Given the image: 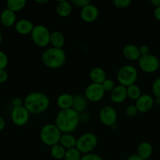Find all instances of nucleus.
<instances>
[{
  "label": "nucleus",
  "mask_w": 160,
  "mask_h": 160,
  "mask_svg": "<svg viewBox=\"0 0 160 160\" xmlns=\"http://www.w3.org/2000/svg\"><path fill=\"white\" fill-rule=\"evenodd\" d=\"M77 139L72 134H63L60 138L59 144L62 145L66 150L76 147Z\"/></svg>",
  "instance_id": "obj_24"
},
{
  "label": "nucleus",
  "mask_w": 160,
  "mask_h": 160,
  "mask_svg": "<svg viewBox=\"0 0 160 160\" xmlns=\"http://www.w3.org/2000/svg\"><path fill=\"white\" fill-rule=\"evenodd\" d=\"M97 138L93 133H86L77 138L76 147L75 148L83 154L92 153L94 148L97 147Z\"/></svg>",
  "instance_id": "obj_6"
},
{
  "label": "nucleus",
  "mask_w": 160,
  "mask_h": 160,
  "mask_svg": "<svg viewBox=\"0 0 160 160\" xmlns=\"http://www.w3.org/2000/svg\"><path fill=\"white\" fill-rule=\"evenodd\" d=\"M81 158L82 154L76 148H73L66 150L64 160H80Z\"/></svg>",
  "instance_id": "obj_28"
},
{
  "label": "nucleus",
  "mask_w": 160,
  "mask_h": 160,
  "mask_svg": "<svg viewBox=\"0 0 160 160\" xmlns=\"http://www.w3.org/2000/svg\"><path fill=\"white\" fill-rule=\"evenodd\" d=\"M11 120L18 127L24 126L29 120L30 112L24 106L14 107L11 112Z\"/></svg>",
  "instance_id": "obj_10"
},
{
  "label": "nucleus",
  "mask_w": 160,
  "mask_h": 160,
  "mask_svg": "<svg viewBox=\"0 0 160 160\" xmlns=\"http://www.w3.org/2000/svg\"><path fill=\"white\" fill-rule=\"evenodd\" d=\"M5 126H6V122H5V120L1 117V116H0V131H2L3 129H4Z\"/></svg>",
  "instance_id": "obj_42"
},
{
  "label": "nucleus",
  "mask_w": 160,
  "mask_h": 160,
  "mask_svg": "<svg viewBox=\"0 0 160 160\" xmlns=\"http://www.w3.org/2000/svg\"><path fill=\"white\" fill-rule=\"evenodd\" d=\"M155 105L154 98L148 94H143L138 99L136 100V106L138 112H147L153 108Z\"/></svg>",
  "instance_id": "obj_12"
},
{
  "label": "nucleus",
  "mask_w": 160,
  "mask_h": 160,
  "mask_svg": "<svg viewBox=\"0 0 160 160\" xmlns=\"http://www.w3.org/2000/svg\"><path fill=\"white\" fill-rule=\"evenodd\" d=\"M89 78L92 83L101 84L107 79L106 72L101 67H94L89 72Z\"/></svg>",
  "instance_id": "obj_19"
},
{
  "label": "nucleus",
  "mask_w": 160,
  "mask_h": 160,
  "mask_svg": "<svg viewBox=\"0 0 160 160\" xmlns=\"http://www.w3.org/2000/svg\"><path fill=\"white\" fill-rule=\"evenodd\" d=\"M42 61L44 65L50 69H58L62 67L66 61L65 52L63 48H49L42 55Z\"/></svg>",
  "instance_id": "obj_3"
},
{
  "label": "nucleus",
  "mask_w": 160,
  "mask_h": 160,
  "mask_svg": "<svg viewBox=\"0 0 160 160\" xmlns=\"http://www.w3.org/2000/svg\"><path fill=\"white\" fill-rule=\"evenodd\" d=\"M80 160H104L99 155L94 154V153H89L84 156H82Z\"/></svg>",
  "instance_id": "obj_34"
},
{
  "label": "nucleus",
  "mask_w": 160,
  "mask_h": 160,
  "mask_svg": "<svg viewBox=\"0 0 160 160\" xmlns=\"http://www.w3.org/2000/svg\"><path fill=\"white\" fill-rule=\"evenodd\" d=\"M50 34L51 32L46 27L39 24L34 27L31 33V37L33 42L37 46L44 48L50 44Z\"/></svg>",
  "instance_id": "obj_7"
},
{
  "label": "nucleus",
  "mask_w": 160,
  "mask_h": 160,
  "mask_svg": "<svg viewBox=\"0 0 160 160\" xmlns=\"http://www.w3.org/2000/svg\"><path fill=\"white\" fill-rule=\"evenodd\" d=\"M152 90L155 98H160V78H156L154 81L152 86Z\"/></svg>",
  "instance_id": "obj_29"
},
{
  "label": "nucleus",
  "mask_w": 160,
  "mask_h": 160,
  "mask_svg": "<svg viewBox=\"0 0 160 160\" xmlns=\"http://www.w3.org/2000/svg\"><path fill=\"white\" fill-rule=\"evenodd\" d=\"M62 133L55 123H47L40 130L39 138L43 144L47 146H53L59 143Z\"/></svg>",
  "instance_id": "obj_4"
},
{
  "label": "nucleus",
  "mask_w": 160,
  "mask_h": 160,
  "mask_svg": "<svg viewBox=\"0 0 160 160\" xmlns=\"http://www.w3.org/2000/svg\"><path fill=\"white\" fill-rule=\"evenodd\" d=\"M72 4H74V6H75L76 7L83 9L87 5L90 4V1H89V0H73Z\"/></svg>",
  "instance_id": "obj_35"
},
{
  "label": "nucleus",
  "mask_w": 160,
  "mask_h": 160,
  "mask_svg": "<svg viewBox=\"0 0 160 160\" xmlns=\"http://www.w3.org/2000/svg\"><path fill=\"white\" fill-rule=\"evenodd\" d=\"M12 105L14 107H19V106H23V101L20 98H18V97H16V98H13L12 100Z\"/></svg>",
  "instance_id": "obj_37"
},
{
  "label": "nucleus",
  "mask_w": 160,
  "mask_h": 160,
  "mask_svg": "<svg viewBox=\"0 0 160 160\" xmlns=\"http://www.w3.org/2000/svg\"><path fill=\"white\" fill-rule=\"evenodd\" d=\"M50 104L49 97L42 92H31L24 100V106L30 113L32 114H39L45 112Z\"/></svg>",
  "instance_id": "obj_2"
},
{
  "label": "nucleus",
  "mask_w": 160,
  "mask_h": 160,
  "mask_svg": "<svg viewBox=\"0 0 160 160\" xmlns=\"http://www.w3.org/2000/svg\"><path fill=\"white\" fill-rule=\"evenodd\" d=\"M17 21V16L15 12L9 10L7 8L4 9L0 14V22L4 27L10 28V27L14 26Z\"/></svg>",
  "instance_id": "obj_17"
},
{
  "label": "nucleus",
  "mask_w": 160,
  "mask_h": 160,
  "mask_svg": "<svg viewBox=\"0 0 160 160\" xmlns=\"http://www.w3.org/2000/svg\"><path fill=\"white\" fill-rule=\"evenodd\" d=\"M151 3H152L154 6H155V8L160 7V0H152V1H151Z\"/></svg>",
  "instance_id": "obj_43"
},
{
  "label": "nucleus",
  "mask_w": 160,
  "mask_h": 160,
  "mask_svg": "<svg viewBox=\"0 0 160 160\" xmlns=\"http://www.w3.org/2000/svg\"><path fill=\"white\" fill-rule=\"evenodd\" d=\"M126 160H144V159H141L137 154H133L129 156V157L126 159Z\"/></svg>",
  "instance_id": "obj_41"
},
{
  "label": "nucleus",
  "mask_w": 160,
  "mask_h": 160,
  "mask_svg": "<svg viewBox=\"0 0 160 160\" xmlns=\"http://www.w3.org/2000/svg\"><path fill=\"white\" fill-rule=\"evenodd\" d=\"M139 49L141 56H146V55L150 54V49L147 45H141Z\"/></svg>",
  "instance_id": "obj_38"
},
{
  "label": "nucleus",
  "mask_w": 160,
  "mask_h": 160,
  "mask_svg": "<svg viewBox=\"0 0 160 160\" xmlns=\"http://www.w3.org/2000/svg\"><path fill=\"white\" fill-rule=\"evenodd\" d=\"M65 152L66 149L62 146V145H60L59 143L52 146L51 150H50L51 156L53 159L56 160L64 159V156H65Z\"/></svg>",
  "instance_id": "obj_26"
},
{
  "label": "nucleus",
  "mask_w": 160,
  "mask_h": 160,
  "mask_svg": "<svg viewBox=\"0 0 160 160\" xmlns=\"http://www.w3.org/2000/svg\"><path fill=\"white\" fill-rule=\"evenodd\" d=\"M26 5L25 0H8L6 2V7L8 9L13 11L16 13L18 11L24 9Z\"/></svg>",
  "instance_id": "obj_25"
},
{
  "label": "nucleus",
  "mask_w": 160,
  "mask_h": 160,
  "mask_svg": "<svg viewBox=\"0 0 160 160\" xmlns=\"http://www.w3.org/2000/svg\"><path fill=\"white\" fill-rule=\"evenodd\" d=\"M127 90V98H130L132 100H136L140 98L142 94H141V88L136 84H132L126 88Z\"/></svg>",
  "instance_id": "obj_27"
},
{
  "label": "nucleus",
  "mask_w": 160,
  "mask_h": 160,
  "mask_svg": "<svg viewBox=\"0 0 160 160\" xmlns=\"http://www.w3.org/2000/svg\"><path fill=\"white\" fill-rule=\"evenodd\" d=\"M116 78L120 85L127 88L134 84L137 80V70L132 65H125L118 70Z\"/></svg>",
  "instance_id": "obj_5"
},
{
  "label": "nucleus",
  "mask_w": 160,
  "mask_h": 160,
  "mask_svg": "<svg viewBox=\"0 0 160 160\" xmlns=\"http://www.w3.org/2000/svg\"><path fill=\"white\" fill-rule=\"evenodd\" d=\"M130 4H131L130 0H115L114 1L115 6L119 9H125L129 7Z\"/></svg>",
  "instance_id": "obj_32"
},
{
  "label": "nucleus",
  "mask_w": 160,
  "mask_h": 160,
  "mask_svg": "<svg viewBox=\"0 0 160 160\" xmlns=\"http://www.w3.org/2000/svg\"><path fill=\"white\" fill-rule=\"evenodd\" d=\"M110 98H111V101L114 103H116V104L123 102L127 98L126 88L120 85V84L115 86L111 92Z\"/></svg>",
  "instance_id": "obj_14"
},
{
  "label": "nucleus",
  "mask_w": 160,
  "mask_h": 160,
  "mask_svg": "<svg viewBox=\"0 0 160 160\" xmlns=\"http://www.w3.org/2000/svg\"><path fill=\"white\" fill-rule=\"evenodd\" d=\"M37 3H39V4H45V3H48L49 1L48 0H42V1H41V0H37V1H35Z\"/></svg>",
  "instance_id": "obj_44"
},
{
  "label": "nucleus",
  "mask_w": 160,
  "mask_h": 160,
  "mask_svg": "<svg viewBox=\"0 0 160 160\" xmlns=\"http://www.w3.org/2000/svg\"><path fill=\"white\" fill-rule=\"evenodd\" d=\"M153 153V147L151 143L143 142L139 144L137 147V155L144 160L148 159Z\"/></svg>",
  "instance_id": "obj_21"
},
{
  "label": "nucleus",
  "mask_w": 160,
  "mask_h": 160,
  "mask_svg": "<svg viewBox=\"0 0 160 160\" xmlns=\"http://www.w3.org/2000/svg\"><path fill=\"white\" fill-rule=\"evenodd\" d=\"M14 27H15L16 31L18 34L27 35V34H31L35 26L32 22L30 21L28 19H20L17 20Z\"/></svg>",
  "instance_id": "obj_15"
},
{
  "label": "nucleus",
  "mask_w": 160,
  "mask_h": 160,
  "mask_svg": "<svg viewBox=\"0 0 160 160\" xmlns=\"http://www.w3.org/2000/svg\"><path fill=\"white\" fill-rule=\"evenodd\" d=\"M104 93L105 92L102 88L101 84L91 83L86 87L85 90V97L88 101L97 102L103 98Z\"/></svg>",
  "instance_id": "obj_11"
},
{
  "label": "nucleus",
  "mask_w": 160,
  "mask_h": 160,
  "mask_svg": "<svg viewBox=\"0 0 160 160\" xmlns=\"http://www.w3.org/2000/svg\"><path fill=\"white\" fill-rule=\"evenodd\" d=\"M8 79V73L6 70H0V84L5 83Z\"/></svg>",
  "instance_id": "obj_36"
},
{
  "label": "nucleus",
  "mask_w": 160,
  "mask_h": 160,
  "mask_svg": "<svg viewBox=\"0 0 160 160\" xmlns=\"http://www.w3.org/2000/svg\"><path fill=\"white\" fill-rule=\"evenodd\" d=\"M79 113L73 109H62L55 118V125L63 134H72L79 124Z\"/></svg>",
  "instance_id": "obj_1"
},
{
  "label": "nucleus",
  "mask_w": 160,
  "mask_h": 160,
  "mask_svg": "<svg viewBox=\"0 0 160 160\" xmlns=\"http://www.w3.org/2000/svg\"><path fill=\"white\" fill-rule=\"evenodd\" d=\"M88 106V100L83 95H77L74 96L73 100V105H72V108L75 112L81 114L84 112Z\"/></svg>",
  "instance_id": "obj_20"
},
{
  "label": "nucleus",
  "mask_w": 160,
  "mask_h": 160,
  "mask_svg": "<svg viewBox=\"0 0 160 160\" xmlns=\"http://www.w3.org/2000/svg\"><path fill=\"white\" fill-rule=\"evenodd\" d=\"M9 62L8 56L4 52L0 50V70H5Z\"/></svg>",
  "instance_id": "obj_31"
},
{
  "label": "nucleus",
  "mask_w": 160,
  "mask_h": 160,
  "mask_svg": "<svg viewBox=\"0 0 160 160\" xmlns=\"http://www.w3.org/2000/svg\"><path fill=\"white\" fill-rule=\"evenodd\" d=\"M99 17V9L95 5L89 4L81 9L80 17L86 23H92L95 21Z\"/></svg>",
  "instance_id": "obj_13"
},
{
  "label": "nucleus",
  "mask_w": 160,
  "mask_h": 160,
  "mask_svg": "<svg viewBox=\"0 0 160 160\" xmlns=\"http://www.w3.org/2000/svg\"><path fill=\"white\" fill-rule=\"evenodd\" d=\"M101 86L104 90V92H111L113 88L115 87L114 81L111 79H108V78L102 83Z\"/></svg>",
  "instance_id": "obj_30"
},
{
  "label": "nucleus",
  "mask_w": 160,
  "mask_h": 160,
  "mask_svg": "<svg viewBox=\"0 0 160 160\" xmlns=\"http://www.w3.org/2000/svg\"><path fill=\"white\" fill-rule=\"evenodd\" d=\"M138 66L144 73H152L159 69L160 62L158 58L155 55L148 54L141 56V58L138 59Z\"/></svg>",
  "instance_id": "obj_8"
},
{
  "label": "nucleus",
  "mask_w": 160,
  "mask_h": 160,
  "mask_svg": "<svg viewBox=\"0 0 160 160\" xmlns=\"http://www.w3.org/2000/svg\"><path fill=\"white\" fill-rule=\"evenodd\" d=\"M154 17L157 20L160 21V7H156L154 10Z\"/></svg>",
  "instance_id": "obj_40"
},
{
  "label": "nucleus",
  "mask_w": 160,
  "mask_h": 160,
  "mask_svg": "<svg viewBox=\"0 0 160 160\" xmlns=\"http://www.w3.org/2000/svg\"><path fill=\"white\" fill-rule=\"evenodd\" d=\"M2 41H3V36H2V34L0 33V45L2 43Z\"/></svg>",
  "instance_id": "obj_46"
},
{
  "label": "nucleus",
  "mask_w": 160,
  "mask_h": 160,
  "mask_svg": "<svg viewBox=\"0 0 160 160\" xmlns=\"http://www.w3.org/2000/svg\"><path fill=\"white\" fill-rule=\"evenodd\" d=\"M117 118L116 110L110 106H104L99 112V119L104 126L111 128L113 125H115Z\"/></svg>",
  "instance_id": "obj_9"
},
{
  "label": "nucleus",
  "mask_w": 160,
  "mask_h": 160,
  "mask_svg": "<svg viewBox=\"0 0 160 160\" xmlns=\"http://www.w3.org/2000/svg\"><path fill=\"white\" fill-rule=\"evenodd\" d=\"M74 96L70 93H63L58 96L56 99V105L58 107L62 109H72L73 105Z\"/></svg>",
  "instance_id": "obj_18"
},
{
  "label": "nucleus",
  "mask_w": 160,
  "mask_h": 160,
  "mask_svg": "<svg viewBox=\"0 0 160 160\" xmlns=\"http://www.w3.org/2000/svg\"><path fill=\"white\" fill-rule=\"evenodd\" d=\"M79 119H80V121L86 122L90 119V117H89V114L86 113V112H83V113L79 114Z\"/></svg>",
  "instance_id": "obj_39"
},
{
  "label": "nucleus",
  "mask_w": 160,
  "mask_h": 160,
  "mask_svg": "<svg viewBox=\"0 0 160 160\" xmlns=\"http://www.w3.org/2000/svg\"><path fill=\"white\" fill-rule=\"evenodd\" d=\"M154 102H155V104L160 105V98H154Z\"/></svg>",
  "instance_id": "obj_45"
},
{
  "label": "nucleus",
  "mask_w": 160,
  "mask_h": 160,
  "mask_svg": "<svg viewBox=\"0 0 160 160\" xmlns=\"http://www.w3.org/2000/svg\"><path fill=\"white\" fill-rule=\"evenodd\" d=\"M64 43H65V38L64 36L61 31H55L51 32L50 34V44L53 48H63Z\"/></svg>",
  "instance_id": "obj_22"
},
{
  "label": "nucleus",
  "mask_w": 160,
  "mask_h": 160,
  "mask_svg": "<svg viewBox=\"0 0 160 160\" xmlns=\"http://www.w3.org/2000/svg\"><path fill=\"white\" fill-rule=\"evenodd\" d=\"M122 54L124 57L130 61H136L141 58L139 47L133 44H128L122 49Z\"/></svg>",
  "instance_id": "obj_16"
},
{
  "label": "nucleus",
  "mask_w": 160,
  "mask_h": 160,
  "mask_svg": "<svg viewBox=\"0 0 160 160\" xmlns=\"http://www.w3.org/2000/svg\"><path fill=\"white\" fill-rule=\"evenodd\" d=\"M56 13L61 17H67L72 13V5L67 1H60L56 7Z\"/></svg>",
  "instance_id": "obj_23"
},
{
  "label": "nucleus",
  "mask_w": 160,
  "mask_h": 160,
  "mask_svg": "<svg viewBox=\"0 0 160 160\" xmlns=\"http://www.w3.org/2000/svg\"><path fill=\"white\" fill-rule=\"evenodd\" d=\"M125 114H126L129 117H133L138 113V110L135 105H129V106L125 108Z\"/></svg>",
  "instance_id": "obj_33"
}]
</instances>
